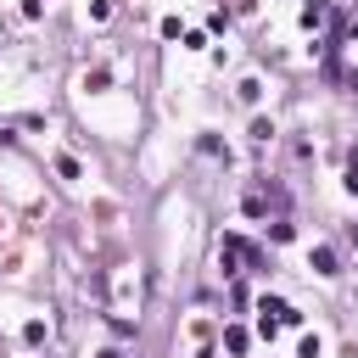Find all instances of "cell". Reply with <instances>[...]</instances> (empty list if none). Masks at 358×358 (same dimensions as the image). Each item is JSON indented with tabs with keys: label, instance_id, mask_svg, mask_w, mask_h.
Returning a JSON list of instances; mask_svg holds the SVG:
<instances>
[{
	"label": "cell",
	"instance_id": "cell-3",
	"mask_svg": "<svg viewBox=\"0 0 358 358\" xmlns=\"http://www.w3.org/2000/svg\"><path fill=\"white\" fill-rule=\"evenodd\" d=\"M347 190H358V151L347 157Z\"/></svg>",
	"mask_w": 358,
	"mask_h": 358
},
{
	"label": "cell",
	"instance_id": "cell-1",
	"mask_svg": "<svg viewBox=\"0 0 358 358\" xmlns=\"http://www.w3.org/2000/svg\"><path fill=\"white\" fill-rule=\"evenodd\" d=\"M302 22H308V28L324 22V0H308V6H302Z\"/></svg>",
	"mask_w": 358,
	"mask_h": 358
},
{
	"label": "cell",
	"instance_id": "cell-2",
	"mask_svg": "<svg viewBox=\"0 0 358 358\" xmlns=\"http://www.w3.org/2000/svg\"><path fill=\"white\" fill-rule=\"evenodd\" d=\"M106 84H112V73H106V67H95V73L84 78V90H106Z\"/></svg>",
	"mask_w": 358,
	"mask_h": 358
}]
</instances>
